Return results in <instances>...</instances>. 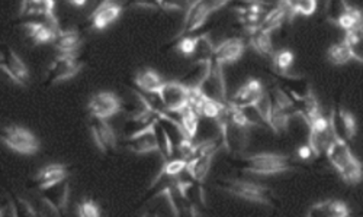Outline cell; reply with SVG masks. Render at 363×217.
<instances>
[{"label":"cell","mask_w":363,"mask_h":217,"mask_svg":"<svg viewBox=\"0 0 363 217\" xmlns=\"http://www.w3.org/2000/svg\"><path fill=\"white\" fill-rule=\"evenodd\" d=\"M70 5L77 6V8H83L86 5V2H84V0H82V2H70Z\"/></svg>","instance_id":"38"},{"label":"cell","mask_w":363,"mask_h":217,"mask_svg":"<svg viewBox=\"0 0 363 217\" xmlns=\"http://www.w3.org/2000/svg\"><path fill=\"white\" fill-rule=\"evenodd\" d=\"M202 95L214 102L218 103H228L230 100L227 99V86L224 80V71L223 65L214 61L211 74L204 80V83L199 87Z\"/></svg>","instance_id":"10"},{"label":"cell","mask_w":363,"mask_h":217,"mask_svg":"<svg viewBox=\"0 0 363 217\" xmlns=\"http://www.w3.org/2000/svg\"><path fill=\"white\" fill-rule=\"evenodd\" d=\"M244 49H246L244 40L239 38V36L228 38V40L223 41L220 45L215 47L214 61L218 63L220 65L232 64V63H235V61L242 58Z\"/></svg>","instance_id":"17"},{"label":"cell","mask_w":363,"mask_h":217,"mask_svg":"<svg viewBox=\"0 0 363 217\" xmlns=\"http://www.w3.org/2000/svg\"><path fill=\"white\" fill-rule=\"evenodd\" d=\"M225 5H228V2H207V0L189 2L188 8L185 9V19L177 33V38L189 36L191 33L201 29L207 24L208 17Z\"/></svg>","instance_id":"4"},{"label":"cell","mask_w":363,"mask_h":217,"mask_svg":"<svg viewBox=\"0 0 363 217\" xmlns=\"http://www.w3.org/2000/svg\"><path fill=\"white\" fill-rule=\"evenodd\" d=\"M214 52H215V47L212 45V41L209 38L208 32L196 35V49L193 57L196 58V61H211L214 60Z\"/></svg>","instance_id":"29"},{"label":"cell","mask_w":363,"mask_h":217,"mask_svg":"<svg viewBox=\"0 0 363 217\" xmlns=\"http://www.w3.org/2000/svg\"><path fill=\"white\" fill-rule=\"evenodd\" d=\"M298 156H299V159H310L311 156H314V154H313V151L310 148V145L306 143V145H304V147H299Z\"/></svg>","instance_id":"37"},{"label":"cell","mask_w":363,"mask_h":217,"mask_svg":"<svg viewBox=\"0 0 363 217\" xmlns=\"http://www.w3.org/2000/svg\"><path fill=\"white\" fill-rule=\"evenodd\" d=\"M337 25L344 32L360 31V28L363 25V13L355 8L343 9V12L337 17Z\"/></svg>","instance_id":"27"},{"label":"cell","mask_w":363,"mask_h":217,"mask_svg":"<svg viewBox=\"0 0 363 217\" xmlns=\"http://www.w3.org/2000/svg\"><path fill=\"white\" fill-rule=\"evenodd\" d=\"M256 108L258 115L260 116V119L263 120V123L270 128V123H272V113H274V102H272V96L269 92H266L260 100L253 106Z\"/></svg>","instance_id":"33"},{"label":"cell","mask_w":363,"mask_h":217,"mask_svg":"<svg viewBox=\"0 0 363 217\" xmlns=\"http://www.w3.org/2000/svg\"><path fill=\"white\" fill-rule=\"evenodd\" d=\"M333 113H334L336 124H340V129H341V134H343L341 138L346 142L352 140L355 138L356 132H357V123H356L355 116L343 107L339 108L337 113L333 111Z\"/></svg>","instance_id":"24"},{"label":"cell","mask_w":363,"mask_h":217,"mask_svg":"<svg viewBox=\"0 0 363 217\" xmlns=\"http://www.w3.org/2000/svg\"><path fill=\"white\" fill-rule=\"evenodd\" d=\"M22 28L25 31V33L28 35V38L38 44V45H44V44H54L57 38V33L60 31V25L51 24L48 21H25L22 24Z\"/></svg>","instance_id":"13"},{"label":"cell","mask_w":363,"mask_h":217,"mask_svg":"<svg viewBox=\"0 0 363 217\" xmlns=\"http://www.w3.org/2000/svg\"><path fill=\"white\" fill-rule=\"evenodd\" d=\"M288 9V21H292L297 15L311 16L317 10L314 0H301V2H285Z\"/></svg>","instance_id":"32"},{"label":"cell","mask_w":363,"mask_h":217,"mask_svg":"<svg viewBox=\"0 0 363 217\" xmlns=\"http://www.w3.org/2000/svg\"><path fill=\"white\" fill-rule=\"evenodd\" d=\"M195 49H196V36H191V35L184 36V38H179L176 44V51L185 57L193 56Z\"/></svg>","instance_id":"35"},{"label":"cell","mask_w":363,"mask_h":217,"mask_svg":"<svg viewBox=\"0 0 363 217\" xmlns=\"http://www.w3.org/2000/svg\"><path fill=\"white\" fill-rule=\"evenodd\" d=\"M272 33L274 32L260 29L259 32L250 36V40H249L250 45L254 48V51L260 54L262 57H274L275 56L274 42H272Z\"/></svg>","instance_id":"25"},{"label":"cell","mask_w":363,"mask_h":217,"mask_svg":"<svg viewBox=\"0 0 363 217\" xmlns=\"http://www.w3.org/2000/svg\"><path fill=\"white\" fill-rule=\"evenodd\" d=\"M68 177V168L64 164H50L38 171L35 175V184L40 191L57 186Z\"/></svg>","instance_id":"18"},{"label":"cell","mask_w":363,"mask_h":217,"mask_svg":"<svg viewBox=\"0 0 363 217\" xmlns=\"http://www.w3.org/2000/svg\"><path fill=\"white\" fill-rule=\"evenodd\" d=\"M82 70V61L76 54H59L51 61L47 71V79L50 83H60L76 77Z\"/></svg>","instance_id":"8"},{"label":"cell","mask_w":363,"mask_h":217,"mask_svg":"<svg viewBox=\"0 0 363 217\" xmlns=\"http://www.w3.org/2000/svg\"><path fill=\"white\" fill-rule=\"evenodd\" d=\"M134 81H135V86L138 87L140 92L145 93V95L157 93L158 90L161 88V86L165 84L161 76L153 68H144V70L138 71V74L135 76Z\"/></svg>","instance_id":"21"},{"label":"cell","mask_w":363,"mask_h":217,"mask_svg":"<svg viewBox=\"0 0 363 217\" xmlns=\"http://www.w3.org/2000/svg\"><path fill=\"white\" fill-rule=\"evenodd\" d=\"M20 16L28 17V21H48L59 25L56 2H52V0H25L21 3Z\"/></svg>","instance_id":"11"},{"label":"cell","mask_w":363,"mask_h":217,"mask_svg":"<svg viewBox=\"0 0 363 217\" xmlns=\"http://www.w3.org/2000/svg\"><path fill=\"white\" fill-rule=\"evenodd\" d=\"M0 65H2V71L10 77V80L13 83L20 84V86H25V83L29 80V70H28L27 64L9 47H5L2 49V56H0Z\"/></svg>","instance_id":"12"},{"label":"cell","mask_w":363,"mask_h":217,"mask_svg":"<svg viewBox=\"0 0 363 217\" xmlns=\"http://www.w3.org/2000/svg\"><path fill=\"white\" fill-rule=\"evenodd\" d=\"M160 120L145 126V128L140 129L135 134H131L126 136L125 140V147L126 150H130L134 154H150V152H160L161 154V148H160V142H158V136H157V123Z\"/></svg>","instance_id":"7"},{"label":"cell","mask_w":363,"mask_h":217,"mask_svg":"<svg viewBox=\"0 0 363 217\" xmlns=\"http://www.w3.org/2000/svg\"><path fill=\"white\" fill-rule=\"evenodd\" d=\"M327 58H329V61L334 65H344L350 60H353L350 49L343 41L339 44H333L329 49H327Z\"/></svg>","instance_id":"31"},{"label":"cell","mask_w":363,"mask_h":217,"mask_svg":"<svg viewBox=\"0 0 363 217\" xmlns=\"http://www.w3.org/2000/svg\"><path fill=\"white\" fill-rule=\"evenodd\" d=\"M124 108L121 99L112 92H99L89 100V112L92 118L108 120Z\"/></svg>","instance_id":"9"},{"label":"cell","mask_w":363,"mask_h":217,"mask_svg":"<svg viewBox=\"0 0 363 217\" xmlns=\"http://www.w3.org/2000/svg\"><path fill=\"white\" fill-rule=\"evenodd\" d=\"M2 142L17 154L34 155L40 151V140L29 129L22 126L10 124L2 129Z\"/></svg>","instance_id":"5"},{"label":"cell","mask_w":363,"mask_h":217,"mask_svg":"<svg viewBox=\"0 0 363 217\" xmlns=\"http://www.w3.org/2000/svg\"><path fill=\"white\" fill-rule=\"evenodd\" d=\"M90 132H92V138L101 152L108 154L117 148V135L108 120L98 118L90 119Z\"/></svg>","instance_id":"14"},{"label":"cell","mask_w":363,"mask_h":217,"mask_svg":"<svg viewBox=\"0 0 363 217\" xmlns=\"http://www.w3.org/2000/svg\"><path fill=\"white\" fill-rule=\"evenodd\" d=\"M221 190L242 198V200L258 203V204H272L274 203V193L266 186L251 183L243 179H225L218 184Z\"/></svg>","instance_id":"3"},{"label":"cell","mask_w":363,"mask_h":217,"mask_svg":"<svg viewBox=\"0 0 363 217\" xmlns=\"http://www.w3.org/2000/svg\"><path fill=\"white\" fill-rule=\"evenodd\" d=\"M122 13V6L118 2H111V0H106V2H101L99 6L90 15V24L92 28L96 31H103L109 25H112L119 19V16Z\"/></svg>","instance_id":"16"},{"label":"cell","mask_w":363,"mask_h":217,"mask_svg":"<svg viewBox=\"0 0 363 217\" xmlns=\"http://www.w3.org/2000/svg\"><path fill=\"white\" fill-rule=\"evenodd\" d=\"M156 6L158 9L163 10H169V12H179V10H184V6L179 2H154Z\"/></svg>","instance_id":"36"},{"label":"cell","mask_w":363,"mask_h":217,"mask_svg":"<svg viewBox=\"0 0 363 217\" xmlns=\"http://www.w3.org/2000/svg\"><path fill=\"white\" fill-rule=\"evenodd\" d=\"M294 52L289 49H282L275 52V56L272 57V61H274V67L278 70L279 74H285V72L290 68V65L294 64Z\"/></svg>","instance_id":"34"},{"label":"cell","mask_w":363,"mask_h":217,"mask_svg":"<svg viewBox=\"0 0 363 217\" xmlns=\"http://www.w3.org/2000/svg\"><path fill=\"white\" fill-rule=\"evenodd\" d=\"M157 95L163 108L172 116H176L179 112L184 111L185 107H188L189 88L184 83L165 81Z\"/></svg>","instance_id":"6"},{"label":"cell","mask_w":363,"mask_h":217,"mask_svg":"<svg viewBox=\"0 0 363 217\" xmlns=\"http://www.w3.org/2000/svg\"><path fill=\"white\" fill-rule=\"evenodd\" d=\"M142 217H158L156 213H145Z\"/></svg>","instance_id":"39"},{"label":"cell","mask_w":363,"mask_h":217,"mask_svg":"<svg viewBox=\"0 0 363 217\" xmlns=\"http://www.w3.org/2000/svg\"><path fill=\"white\" fill-rule=\"evenodd\" d=\"M173 118H176V119L180 122L182 128H184L185 135H186L189 139L195 140V138H196V135H198L199 123H201V119H202V118L199 116L196 112H193L191 107H185L184 111L179 112V113H177L176 116H173Z\"/></svg>","instance_id":"26"},{"label":"cell","mask_w":363,"mask_h":217,"mask_svg":"<svg viewBox=\"0 0 363 217\" xmlns=\"http://www.w3.org/2000/svg\"><path fill=\"white\" fill-rule=\"evenodd\" d=\"M306 217H350L349 206L341 200H327L314 204Z\"/></svg>","instance_id":"20"},{"label":"cell","mask_w":363,"mask_h":217,"mask_svg":"<svg viewBox=\"0 0 363 217\" xmlns=\"http://www.w3.org/2000/svg\"><path fill=\"white\" fill-rule=\"evenodd\" d=\"M332 118V115H330ZM333 122V118H332ZM334 126V122H333ZM327 158H329L330 164L334 167V170L339 172L341 179L346 184H357L363 178V167L360 161L353 155L350 151L348 142L344 140L336 131L334 126V138L329 148L325 151Z\"/></svg>","instance_id":"1"},{"label":"cell","mask_w":363,"mask_h":217,"mask_svg":"<svg viewBox=\"0 0 363 217\" xmlns=\"http://www.w3.org/2000/svg\"><path fill=\"white\" fill-rule=\"evenodd\" d=\"M182 172H186V161L180 158H172L166 159L163 164L160 172L154 179L160 178H179Z\"/></svg>","instance_id":"30"},{"label":"cell","mask_w":363,"mask_h":217,"mask_svg":"<svg viewBox=\"0 0 363 217\" xmlns=\"http://www.w3.org/2000/svg\"><path fill=\"white\" fill-rule=\"evenodd\" d=\"M232 167L240 171L258 175H275L290 171L294 168V164L288 155L275 152H260L234 159Z\"/></svg>","instance_id":"2"},{"label":"cell","mask_w":363,"mask_h":217,"mask_svg":"<svg viewBox=\"0 0 363 217\" xmlns=\"http://www.w3.org/2000/svg\"><path fill=\"white\" fill-rule=\"evenodd\" d=\"M212 155L207 156H193L189 161H186V174L196 181L199 184L205 183V178L209 172L211 164H212Z\"/></svg>","instance_id":"23"},{"label":"cell","mask_w":363,"mask_h":217,"mask_svg":"<svg viewBox=\"0 0 363 217\" xmlns=\"http://www.w3.org/2000/svg\"><path fill=\"white\" fill-rule=\"evenodd\" d=\"M288 19V9H286V5L285 2L279 3L278 8L272 9L270 12H267L263 17V21L260 24V29L263 31H269V32H274L276 31L282 24L283 21Z\"/></svg>","instance_id":"28"},{"label":"cell","mask_w":363,"mask_h":217,"mask_svg":"<svg viewBox=\"0 0 363 217\" xmlns=\"http://www.w3.org/2000/svg\"><path fill=\"white\" fill-rule=\"evenodd\" d=\"M68 183L67 181H63V183L52 186L47 190L41 191V202H44L45 204H48L50 207H52L59 213H64L67 209V203H68Z\"/></svg>","instance_id":"19"},{"label":"cell","mask_w":363,"mask_h":217,"mask_svg":"<svg viewBox=\"0 0 363 217\" xmlns=\"http://www.w3.org/2000/svg\"><path fill=\"white\" fill-rule=\"evenodd\" d=\"M266 93V90L260 80L258 79H249L237 92L234 93L232 99L230 100L231 104L237 107H251L256 104L260 97Z\"/></svg>","instance_id":"15"},{"label":"cell","mask_w":363,"mask_h":217,"mask_svg":"<svg viewBox=\"0 0 363 217\" xmlns=\"http://www.w3.org/2000/svg\"><path fill=\"white\" fill-rule=\"evenodd\" d=\"M360 33H362V36H363V25H362V28H360Z\"/></svg>","instance_id":"40"},{"label":"cell","mask_w":363,"mask_h":217,"mask_svg":"<svg viewBox=\"0 0 363 217\" xmlns=\"http://www.w3.org/2000/svg\"><path fill=\"white\" fill-rule=\"evenodd\" d=\"M60 54H76L79 47L82 45V38L77 29H63L60 28L57 38L52 44Z\"/></svg>","instance_id":"22"}]
</instances>
